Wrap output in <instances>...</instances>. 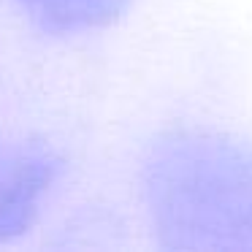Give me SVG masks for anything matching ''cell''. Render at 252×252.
Masks as SVG:
<instances>
[{
    "label": "cell",
    "mask_w": 252,
    "mask_h": 252,
    "mask_svg": "<svg viewBox=\"0 0 252 252\" xmlns=\"http://www.w3.org/2000/svg\"><path fill=\"white\" fill-rule=\"evenodd\" d=\"M17 8L49 35H82L114 25L133 0H14Z\"/></svg>",
    "instance_id": "3957f363"
},
{
    "label": "cell",
    "mask_w": 252,
    "mask_h": 252,
    "mask_svg": "<svg viewBox=\"0 0 252 252\" xmlns=\"http://www.w3.org/2000/svg\"><path fill=\"white\" fill-rule=\"evenodd\" d=\"M60 174V152L44 138L0 141V241L33 228Z\"/></svg>",
    "instance_id": "7a4b0ae2"
},
{
    "label": "cell",
    "mask_w": 252,
    "mask_h": 252,
    "mask_svg": "<svg viewBox=\"0 0 252 252\" xmlns=\"http://www.w3.org/2000/svg\"><path fill=\"white\" fill-rule=\"evenodd\" d=\"M141 195L158 244L171 252H252V144L182 127L141 163Z\"/></svg>",
    "instance_id": "6da1fadb"
}]
</instances>
